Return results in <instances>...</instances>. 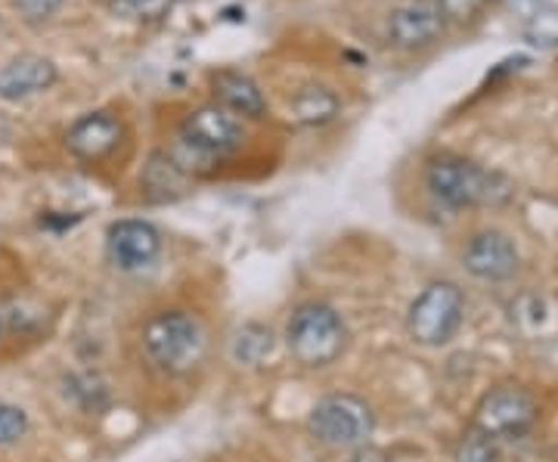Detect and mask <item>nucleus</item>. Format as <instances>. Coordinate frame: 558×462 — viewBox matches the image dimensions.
<instances>
[{
  "label": "nucleus",
  "mask_w": 558,
  "mask_h": 462,
  "mask_svg": "<svg viewBox=\"0 0 558 462\" xmlns=\"http://www.w3.org/2000/svg\"><path fill=\"white\" fill-rule=\"evenodd\" d=\"M242 141H245V127H242L240 115L211 102L183 119L178 131V159L174 161L183 174L193 171V165L211 168L227 156H233Z\"/></svg>",
  "instance_id": "1"
},
{
  "label": "nucleus",
  "mask_w": 558,
  "mask_h": 462,
  "mask_svg": "<svg viewBox=\"0 0 558 462\" xmlns=\"http://www.w3.org/2000/svg\"><path fill=\"white\" fill-rule=\"evenodd\" d=\"M425 181L432 196L450 208H475V205H497L509 199L512 183L497 171H487L462 156H438L428 161Z\"/></svg>",
  "instance_id": "2"
},
{
  "label": "nucleus",
  "mask_w": 558,
  "mask_h": 462,
  "mask_svg": "<svg viewBox=\"0 0 558 462\" xmlns=\"http://www.w3.org/2000/svg\"><path fill=\"white\" fill-rule=\"evenodd\" d=\"M143 351L161 373H190L205 354V332L196 317L183 311H161L143 326Z\"/></svg>",
  "instance_id": "3"
},
{
  "label": "nucleus",
  "mask_w": 558,
  "mask_h": 462,
  "mask_svg": "<svg viewBox=\"0 0 558 462\" xmlns=\"http://www.w3.org/2000/svg\"><path fill=\"white\" fill-rule=\"evenodd\" d=\"M286 342L301 366L319 369V366L339 361L344 344H348V329L329 304L307 302L292 314L289 329H286Z\"/></svg>",
  "instance_id": "4"
},
{
  "label": "nucleus",
  "mask_w": 558,
  "mask_h": 462,
  "mask_svg": "<svg viewBox=\"0 0 558 462\" xmlns=\"http://www.w3.org/2000/svg\"><path fill=\"white\" fill-rule=\"evenodd\" d=\"M462 317H465V299L457 282H432L410 307L407 329L418 344L438 348L457 336Z\"/></svg>",
  "instance_id": "5"
},
{
  "label": "nucleus",
  "mask_w": 558,
  "mask_h": 462,
  "mask_svg": "<svg viewBox=\"0 0 558 462\" xmlns=\"http://www.w3.org/2000/svg\"><path fill=\"white\" fill-rule=\"evenodd\" d=\"M307 428L326 447H363L376 428V420L366 401L354 394H329L311 410Z\"/></svg>",
  "instance_id": "6"
},
{
  "label": "nucleus",
  "mask_w": 558,
  "mask_h": 462,
  "mask_svg": "<svg viewBox=\"0 0 558 462\" xmlns=\"http://www.w3.org/2000/svg\"><path fill=\"white\" fill-rule=\"evenodd\" d=\"M537 423V401L515 385H506L490 391L478 406L475 428L484 435H490L494 441H515L531 431V425Z\"/></svg>",
  "instance_id": "7"
},
{
  "label": "nucleus",
  "mask_w": 558,
  "mask_h": 462,
  "mask_svg": "<svg viewBox=\"0 0 558 462\" xmlns=\"http://www.w3.org/2000/svg\"><path fill=\"white\" fill-rule=\"evenodd\" d=\"M159 252L161 236L149 221H116L106 230V255L124 273L149 267Z\"/></svg>",
  "instance_id": "8"
},
{
  "label": "nucleus",
  "mask_w": 558,
  "mask_h": 462,
  "mask_svg": "<svg viewBox=\"0 0 558 462\" xmlns=\"http://www.w3.org/2000/svg\"><path fill=\"white\" fill-rule=\"evenodd\" d=\"M444 13L435 0H403L388 13V38L400 50L428 47L444 35Z\"/></svg>",
  "instance_id": "9"
},
{
  "label": "nucleus",
  "mask_w": 558,
  "mask_h": 462,
  "mask_svg": "<svg viewBox=\"0 0 558 462\" xmlns=\"http://www.w3.org/2000/svg\"><path fill=\"white\" fill-rule=\"evenodd\" d=\"M462 264L478 280L502 282L515 277V270H519V248L499 230H481L465 245Z\"/></svg>",
  "instance_id": "10"
},
{
  "label": "nucleus",
  "mask_w": 558,
  "mask_h": 462,
  "mask_svg": "<svg viewBox=\"0 0 558 462\" xmlns=\"http://www.w3.org/2000/svg\"><path fill=\"white\" fill-rule=\"evenodd\" d=\"M60 78L57 62L40 53H20L0 69V100L25 102L50 90Z\"/></svg>",
  "instance_id": "11"
},
{
  "label": "nucleus",
  "mask_w": 558,
  "mask_h": 462,
  "mask_svg": "<svg viewBox=\"0 0 558 462\" xmlns=\"http://www.w3.org/2000/svg\"><path fill=\"white\" fill-rule=\"evenodd\" d=\"M121 121L112 112H87L65 131V149L81 161L106 159L121 143Z\"/></svg>",
  "instance_id": "12"
},
{
  "label": "nucleus",
  "mask_w": 558,
  "mask_h": 462,
  "mask_svg": "<svg viewBox=\"0 0 558 462\" xmlns=\"http://www.w3.org/2000/svg\"><path fill=\"white\" fill-rule=\"evenodd\" d=\"M211 90L218 97V106L230 109L233 115H242V119H260L264 109H267V100H264L258 84L248 78L245 72H236V69L215 72L211 75Z\"/></svg>",
  "instance_id": "13"
},
{
  "label": "nucleus",
  "mask_w": 558,
  "mask_h": 462,
  "mask_svg": "<svg viewBox=\"0 0 558 462\" xmlns=\"http://www.w3.org/2000/svg\"><path fill=\"white\" fill-rule=\"evenodd\" d=\"M289 109H292L295 121L319 127V124H329V121L339 115L341 102L329 87H323V84H304L301 90H295Z\"/></svg>",
  "instance_id": "14"
},
{
  "label": "nucleus",
  "mask_w": 558,
  "mask_h": 462,
  "mask_svg": "<svg viewBox=\"0 0 558 462\" xmlns=\"http://www.w3.org/2000/svg\"><path fill=\"white\" fill-rule=\"evenodd\" d=\"M274 351V332L267 326H258V323H248L236 332V342H233V357L240 363H260L264 357H270Z\"/></svg>",
  "instance_id": "15"
},
{
  "label": "nucleus",
  "mask_w": 558,
  "mask_h": 462,
  "mask_svg": "<svg viewBox=\"0 0 558 462\" xmlns=\"http://www.w3.org/2000/svg\"><path fill=\"white\" fill-rule=\"evenodd\" d=\"M180 0H109V10L131 22H161Z\"/></svg>",
  "instance_id": "16"
},
{
  "label": "nucleus",
  "mask_w": 558,
  "mask_h": 462,
  "mask_svg": "<svg viewBox=\"0 0 558 462\" xmlns=\"http://www.w3.org/2000/svg\"><path fill=\"white\" fill-rule=\"evenodd\" d=\"M457 462H499L497 441L490 435H484L481 428H472L457 443Z\"/></svg>",
  "instance_id": "17"
},
{
  "label": "nucleus",
  "mask_w": 558,
  "mask_h": 462,
  "mask_svg": "<svg viewBox=\"0 0 558 462\" xmlns=\"http://www.w3.org/2000/svg\"><path fill=\"white\" fill-rule=\"evenodd\" d=\"M28 431V416L22 413L20 406L0 401V447H13L20 443Z\"/></svg>",
  "instance_id": "18"
},
{
  "label": "nucleus",
  "mask_w": 558,
  "mask_h": 462,
  "mask_svg": "<svg viewBox=\"0 0 558 462\" xmlns=\"http://www.w3.org/2000/svg\"><path fill=\"white\" fill-rule=\"evenodd\" d=\"M65 0H13V10H16V16L22 22H28V25H40V22H47L50 16H57V10H60Z\"/></svg>",
  "instance_id": "19"
},
{
  "label": "nucleus",
  "mask_w": 558,
  "mask_h": 462,
  "mask_svg": "<svg viewBox=\"0 0 558 462\" xmlns=\"http://www.w3.org/2000/svg\"><path fill=\"white\" fill-rule=\"evenodd\" d=\"M435 3H438L440 13H444V20L465 22L472 20L475 13H481V7H484L487 0H435Z\"/></svg>",
  "instance_id": "20"
},
{
  "label": "nucleus",
  "mask_w": 558,
  "mask_h": 462,
  "mask_svg": "<svg viewBox=\"0 0 558 462\" xmlns=\"http://www.w3.org/2000/svg\"><path fill=\"white\" fill-rule=\"evenodd\" d=\"M351 462H388V457L376 447H360L357 453L351 457Z\"/></svg>",
  "instance_id": "21"
}]
</instances>
